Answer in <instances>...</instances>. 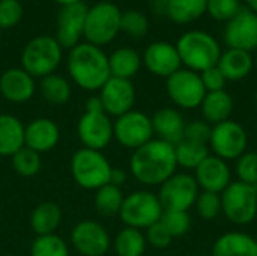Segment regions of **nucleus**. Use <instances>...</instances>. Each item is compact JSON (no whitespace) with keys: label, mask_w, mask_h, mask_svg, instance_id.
Wrapping results in <instances>:
<instances>
[{"label":"nucleus","mask_w":257,"mask_h":256,"mask_svg":"<svg viewBox=\"0 0 257 256\" xmlns=\"http://www.w3.org/2000/svg\"><path fill=\"white\" fill-rule=\"evenodd\" d=\"M217 66L223 72L226 80L239 81L251 72L254 66V59L248 51L229 48L221 53Z\"/></svg>","instance_id":"obj_24"},{"label":"nucleus","mask_w":257,"mask_h":256,"mask_svg":"<svg viewBox=\"0 0 257 256\" xmlns=\"http://www.w3.org/2000/svg\"><path fill=\"white\" fill-rule=\"evenodd\" d=\"M248 136L245 128L232 119L212 125L209 149L214 155L223 158L224 161L238 160L244 152H247Z\"/></svg>","instance_id":"obj_10"},{"label":"nucleus","mask_w":257,"mask_h":256,"mask_svg":"<svg viewBox=\"0 0 257 256\" xmlns=\"http://www.w3.org/2000/svg\"><path fill=\"white\" fill-rule=\"evenodd\" d=\"M126 181V174L122 169H113L111 170V177H110V184L120 187L123 183Z\"/></svg>","instance_id":"obj_45"},{"label":"nucleus","mask_w":257,"mask_h":256,"mask_svg":"<svg viewBox=\"0 0 257 256\" xmlns=\"http://www.w3.org/2000/svg\"><path fill=\"white\" fill-rule=\"evenodd\" d=\"M176 50L181 57V63L194 72H203L208 68L217 66L221 56V47L218 41L203 30H190L184 33Z\"/></svg>","instance_id":"obj_3"},{"label":"nucleus","mask_w":257,"mask_h":256,"mask_svg":"<svg viewBox=\"0 0 257 256\" xmlns=\"http://www.w3.org/2000/svg\"><path fill=\"white\" fill-rule=\"evenodd\" d=\"M241 11L239 0H208L206 12L217 21H229Z\"/></svg>","instance_id":"obj_40"},{"label":"nucleus","mask_w":257,"mask_h":256,"mask_svg":"<svg viewBox=\"0 0 257 256\" xmlns=\"http://www.w3.org/2000/svg\"><path fill=\"white\" fill-rule=\"evenodd\" d=\"M146 249V237L140 229L125 228L114 240V250L117 256H142Z\"/></svg>","instance_id":"obj_31"},{"label":"nucleus","mask_w":257,"mask_h":256,"mask_svg":"<svg viewBox=\"0 0 257 256\" xmlns=\"http://www.w3.org/2000/svg\"><path fill=\"white\" fill-rule=\"evenodd\" d=\"M71 170L75 183L80 187L87 190H98L102 186L110 184L113 167L99 151L83 148L74 154Z\"/></svg>","instance_id":"obj_7"},{"label":"nucleus","mask_w":257,"mask_h":256,"mask_svg":"<svg viewBox=\"0 0 257 256\" xmlns=\"http://www.w3.org/2000/svg\"><path fill=\"white\" fill-rule=\"evenodd\" d=\"M130 167L139 183L145 186H161L176 174L175 146L164 140L152 139L134 149Z\"/></svg>","instance_id":"obj_1"},{"label":"nucleus","mask_w":257,"mask_h":256,"mask_svg":"<svg viewBox=\"0 0 257 256\" xmlns=\"http://www.w3.org/2000/svg\"><path fill=\"white\" fill-rule=\"evenodd\" d=\"M59 137V127L47 118L35 119L24 128V146L36 152L53 149L57 145Z\"/></svg>","instance_id":"obj_22"},{"label":"nucleus","mask_w":257,"mask_h":256,"mask_svg":"<svg viewBox=\"0 0 257 256\" xmlns=\"http://www.w3.org/2000/svg\"><path fill=\"white\" fill-rule=\"evenodd\" d=\"M0 92L11 103H26L35 94V80L23 68H11L0 77Z\"/></svg>","instance_id":"obj_20"},{"label":"nucleus","mask_w":257,"mask_h":256,"mask_svg":"<svg viewBox=\"0 0 257 256\" xmlns=\"http://www.w3.org/2000/svg\"><path fill=\"white\" fill-rule=\"evenodd\" d=\"M99 91V101L107 115L119 118L133 110L136 103V89L131 80L110 77Z\"/></svg>","instance_id":"obj_16"},{"label":"nucleus","mask_w":257,"mask_h":256,"mask_svg":"<svg viewBox=\"0 0 257 256\" xmlns=\"http://www.w3.org/2000/svg\"><path fill=\"white\" fill-rule=\"evenodd\" d=\"M77 133L84 148L101 151L113 137V124L104 112L99 98L87 101V112L80 118Z\"/></svg>","instance_id":"obj_8"},{"label":"nucleus","mask_w":257,"mask_h":256,"mask_svg":"<svg viewBox=\"0 0 257 256\" xmlns=\"http://www.w3.org/2000/svg\"><path fill=\"white\" fill-rule=\"evenodd\" d=\"M173 237L169 232V229L160 222L154 223L146 229V243H149L155 249H166L170 246Z\"/></svg>","instance_id":"obj_43"},{"label":"nucleus","mask_w":257,"mask_h":256,"mask_svg":"<svg viewBox=\"0 0 257 256\" xmlns=\"http://www.w3.org/2000/svg\"><path fill=\"white\" fill-rule=\"evenodd\" d=\"M194 207L203 220H214L221 214V195L214 192H200Z\"/></svg>","instance_id":"obj_37"},{"label":"nucleus","mask_w":257,"mask_h":256,"mask_svg":"<svg viewBox=\"0 0 257 256\" xmlns=\"http://www.w3.org/2000/svg\"><path fill=\"white\" fill-rule=\"evenodd\" d=\"M68 71L72 80L86 91H96L111 77L108 56L96 45L83 42L71 48Z\"/></svg>","instance_id":"obj_2"},{"label":"nucleus","mask_w":257,"mask_h":256,"mask_svg":"<svg viewBox=\"0 0 257 256\" xmlns=\"http://www.w3.org/2000/svg\"><path fill=\"white\" fill-rule=\"evenodd\" d=\"M39 88H41V94L44 100L53 106L65 104L71 97V86L68 80L56 74H50L44 77L41 80Z\"/></svg>","instance_id":"obj_32"},{"label":"nucleus","mask_w":257,"mask_h":256,"mask_svg":"<svg viewBox=\"0 0 257 256\" xmlns=\"http://www.w3.org/2000/svg\"><path fill=\"white\" fill-rule=\"evenodd\" d=\"M202 83L206 89V92H217V91H224V86L227 83L226 77L223 72L218 69V66H212L200 72Z\"/></svg>","instance_id":"obj_44"},{"label":"nucleus","mask_w":257,"mask_h":256,"mask_svg":"<svg viewBox=\"0 0 257 256\" xmlns=\"http://www.w3.org/2000/svg\"><path fill=\"white\" fill-rule=\"evenodd\" d=\"M211 256H257L256 238L241 231H230L220 235Z\"/></svg>","instance_id":"obj_23"},{"label":"nucleus","mask_w":257,"mask_h":256,"mask_svg":"<svg viewBox=\"0 0 257 256\" xmlns=\"http://www.w3.org/2000/svg\"><path fill=\"white\" fill-rule=\"evenodd\" d=\"M196 256H208V255H196Z\"/></svg>","instance_id":"obj_52"},{"label":"nucleus","mask_w":257,"mask_h":256,"mask_svg":"<svg viewBox=\"0 0 257 256\" xmlns=\"http://www.w3.org/2000/svg\"><path fill=\"white\" fill-rule=\"evenodd\" d=\"M160 220L173 238L185 235L191 228V217L188 211H163Z\"/></svg>","instance_id":"obj_38"},{"label":"nucleus","mask_w":257,"mask_h":256,"mask_svg":"<svg viewBox=\"0 0 257 256\" xmlns=\"http://www.w3.org/2000/svg\"><path fill=\"white\" fill-rule=\"evenodd\" d=\"M224 42L229 48L253 51L257 50V14L241 9L224 29Z\"/></svg>","instance_id":"obj_15"},{"label":"nucleus","mask_w":257,"mask_h":256,"mask_svg":"<svg viewBox=\"0 0 257 256\" xmlns=\"http://www.w3.org/2000/svg\"><path fill=\"white\" fill-rule=\"evenodd\" d=\"M143 63L149 72L158 77H166V78H169L172 74L181 69V65H182L176 45L166 42V41H157L151 44L145 50Z\"/></svg>","instance_id":"obj_19"},{"label":"nucleus","mask_w":257,"mask_h":256,"mask_svg":"<svg viewBox=\"0 0 257 256\" xmlns=\"http://www.w3.org/2000/svg\"><path fill=\"white\" fill-rule=\"evenodd\" d=\"M123 199L125 198H123L120 187L113 186V184H105L96 192L95 207L102 216H114V214H119Z\"/></svg>","instance_id":"obj_33"},{"label":"nucleus","mask_w":257,"mask_h":256,"mask_svg":"<svg viewBox=\"0 0 257 256\" xmlns=\"http://www.w3.org/2000/svg\"><path fill=\"white\" fill-rule=\"evenodd\" d=\"M113 136L125 148L137 149L152 140V121L148 115L131 110L119 116L117 121L113 124Z\"/></svg>","instance_id":"obj_13"},{"label":"nucleus","mask_w":257,"mask_h":256,"mask_svg":"<svg viewBox=\"0 0 257 256\" xmlns=\"http://www.w3.org/2000/svg\"><path fill=\"white\" fill-rule=\"evenodd\" d=\"M152 3H154V8H155V11H158V12H163V14H166V12H167V5H169V0H152Z\"/></svg>","instance_id":"obj_46"},{"label":"nucleus","mask_w":257,"mask_h":256,"mask_svg":"<svg viewBox=\"0 0 257 256\" xmlns=\"http://www.w3.org/2000/svg\"><path fill=\"white\" fill-rule=\"evenodd\" d=\"M12 166L18 175L33 177L39 172V167H41L39 152H36L27 146H23L20 151H17L12 155Z\"/></svg>","instance_id":"obj_35"},{"label":"nucleus","mask_w":257,"mask_h":256,"mask_svg":"<svg viewBox=\"0 0 257 256\" xmlns=\"http://www.w3.org/2000/svg\"><path fill=\"white\" fill-rule=\"evenodd\" d=\"M151 121H152L154 134H157L160 140H164L173 146L181 140H184L187 122L176 109L172 107L160 109L155 112Z\"/></svg>","instance_id":"obj_21"},{"label":"nucleus","mask_w":257,"mask_h":256,"mask_svg":"<svg viewBox=\"0 0 257 256\" xmlns=\"http://www.w3.org/2000/svg\"><path fill=\"white\" fill-rule=\"evenodd\" d=\"M194 180L202 189V192H214V193H223L229 184L232 183V172L223 158L217 155L206 157L196 169H194Z\"/></svg>","instance_id":"obj_18"},{"label":"nucleus","mask_w":257,"mask_h":256,"mask_svg":"<svg viewBox=\"0 0 257 256\" xmlns=\"http://www.w3.org/2000/svg\"><path fill=\"white\" fill-rule=\"evenodd\" d=\"M211 131H212V125H209L206 121L194 119L191 122H187L185 133H184V139L185 140H190V142H196V143L209 145Z\"/></svg>","instance_id":"obj_42"},{"label":"nucleus","mask_w":257,"mask_h":256,"mask_svg":"<svg viewBox=\"0 0 257 256\" xmlns=\"http://www.w3.org/2000/svg\"><path fill=\"white\" fill-rule=\"evenodd\" d=\"M120 30L133 38H143L149 30V21L140 11H126L120 17Z\"/></svg>","instance_id":"obj_36"},{"label":"nucleus","mask_w":257,"mask_h":256,"mask_svg":"<svg viewBox=\"0 0 257 256\" xmlns=\"http://www.w3.org/2000/svg\"><path fill=\"white\" fill-rule=\"evenodd\" d=\"M54 2H57L59 5L65 6V5H72V3H78V2H83V0H54Z\"/></svg>","instance_id":"obj_48"},{"label":"nucleus","mask_w":257,"mask_h":256,"mask_svg":"<svg viewBox=\"0 0 257 256\" xmlns=\"http://www.w3.org/2000/svg\"><path fill=\"white\" fill-rule=\"evenodd\" d=\"M200 109L203 121H206L209 125H217L230 119V115L233 112V98L226 91L206 92Z\"/></svg>","instance_id":"obj_25"},{"label":"nucleus","mask_w":257,"mask_h":256,"mask_svg":"<svg viewBox=\"0 0 257 256\" xmlns=\"http://www.w3.org/2000/svg\"><path fill=\"white\" fill-rule=\"evenodd\" d=\"M238 181L257 186V152L247 151L236 160Z\"/></svg>","instance_id":"obj_39"},{"label":"nucleus","mask_w":257,"mask_h":256,"mask_svg":"<svg viewBox=\"0 0 257 256\" xmlns=\"http://www.w3.org/2000/svg\"><path fill=\"white\" fill-rule=\"evenodd\" d=\"M120 9L111 2H99L89 8L83 35L89 44L101 47L111 42L120 32Z\"/></svg>","instance_id":"obj_6"},{"label":"nucleus","mask_w":257,"mask_h":256,"mask_svg":"<svg viewBox=\"0 0 257 256\" xmlns=\"http://www.w3.org/2000/svg\"><path fill=\"white\" fill-rule=\"evenodd\" d=\"M175 155H176L178 166L194 170L206 157L211 155V149L209 145L196 143L184 139L175 145Z\"/></svg>","instance_id":"obj_30"},{"label":"nucleus","mask_w":257,"mask_h":256,"mask_svg":"<svg viewBox=\"0 0 257 256\" xmlns=\"http://www.w3.org/2000/svg\"><path fill=\"white\" fill-rule=\"evenodd\" d=\"M89 6L83 2L65 5L60 8L56 21V36L54 39L59 42L62 48H74L80 44V38L83 36L84 23L87 17Z\"/></svg>","instance_id":"obj_14"},{"label":"nucleus","mask_w":257,"mask_h":256,"mask_svg":"<svg viewBox=\"0 0 257 256\" xmlns=\"http://www.w3.org/2000/svg\"><path fill=\"white\" fill-rule=\"evenodd\" d=\"M24 146V127L12 115H0V155L12 157Z\"/></svg>","instance_id":"obj_26"},{"label":"nucleus","mask_w":257,"mask_h":256,"mask_svg":"<svg viewBox=\"0 0 257 256\" xmlns=\"http://www.w3.org/2000/svg\"><path fill=\"white\" fill-rule=\"evenodd\" d=\"M32 256H69L66 243L56 234L39 235L30 249Z\"/></svg>","instance_id":"obj_34"},{"label":"nucleus","mask_w":257,"mask_h":256,"mask_svg":"<svg viewBox=\"0 0 257 256\" xmlns=\"http://www.w3.org/2000/svg\"><path fill=\"white\" fill-rule=\"evenodd\" d=\"M108 65L111 77L131 80L142 66V57L134 48L122 47L108 56Z\"/></svg>","instance_id":"obj_27"},{"label":"nucleus","mask_w":257,"mask_h":256,"mask_svg":"<svg viewBox=\"0 0 257 256\" xmlns=\"http://www.w3.org/2000/svg\"><path fill=\"white\" fill-rule=\"evenodd\" d=\"M60 222H62V211L54 202L39 204L30 216L32 231L38 237L54 234V231L59 228Z\"/></svg>","instance_id":"obj_28"},{"label":"nucleus","mask_w":257,"mask_h":256,"mask_svg":"<svg viewBox=\"0 0 257 256\" xmlns=\"http://www.w3.org/2000/svg\"><path fill=\"white\" fill-rule=\"evenodd\" d=\"M99 2H110V0H99Z\"/></svg>","instance_id":"obj_51"},{"label":"nucleus","mask_w":257,"mask_h":256,"mask_svg":"<svg viewBox=\"0 0 257 256\" xmlns=\"http://www.w3.org/2000/svg\"><path fill=\"white\" fill-rule=\"evenodd\" d=\"M62 60V47L54 36H36L27 42L21 53V65L32 77H47L53 74Z\"/></svg>","instance_id":"obj_4"},{"label":"nucleus","mask_w":257,"mask_h":256,"mask_svg":"<svg viewBox=\"0 0 257 256\" xmlns=\"http://www.w3.org/2000/svg\"><path fill=\"white\" fill-rule=\"evenodd\" d=\"M256 243H257V240H256Z\"/></svg>","instance_id":"obj_53"},{"label":"nucleus","mask_w":257,"mask_h":256,"mask_svg":"<svg viewBox=\"0 0 257 256\" xmlns=\"http://www.w3.org/2000/svg\"><path fill=\"white\" fill-rule=\"evenodd\" d=\"M169 98L181 109H197L200 107L206 89L202 83L200 74L187 68L178 69L167 78L166 83Z\"/></svg>","instance_id":"obj_12"},{"label":"nucleus","mask_w":257,"mask_h":256,"mask_svg":"<svg viewBox=\"0 0 257 256\" xmlns=\"http://www.w3.org/2000/svg\"><path fill=\"white\" fill-rule=\"evenodd\" d=\"M71 240L77 252L83 256H102L110 247V237L104 226L92 220L80 222L74 228Z\"/></svg>","instance_id":"obj_17"},{"label":"nucleus","mask_w":257,"mask_h":256,"mask_svg":"<svg viewBox=\"0 0 257 256\" xmlns=\"http://www.w3.org/2000/svg\"><path fill=\"white\" fill-rule=\"evenodd\" d=\"M200 189L190 174H175L160 187L158 199L164 211H188L194 207Z\"/></svg>","instance_id":"obj_11"},{"label":"nucleus","mask_w":257,"mask_h":256,"mask_svg":"<svg viewBox=\"0 0 257 256\" xmlns=\"http://www.w3.org/2000/svg\"><path fill=\"white\" fill-rule=\"evenodd\" d=\"M206 5L208 0H169L166 15L178 24H187L203 15Z\"/></svg>","instance_id":"obj_29"},{"label":"nucleus","mask_w":257,"mask_h":256,"mask_svg":"<svg viewBox=\"0 0 257 256\" xmlns=\"http://www.w3.org/2000/svg\"><path fill=\"white\" fill-rule=\"evenodd\" d=\"M24 15V8L20 0H0V29L17 26Z\"/></svg>","instance_id":"obj_41"},{"label":"nucleus","mask_w":257,"mask_h":256,"mask_svg":"<svg viewBox=\"0 0 257 256\" xmlns=\"http://www.w3.org/2000/svg\"><path fill=\"white\" fill-rule=\"evenodd\" d=\"M163 211L158 195L148 190H139L123 199L119 214L128 228L148 229L154 223L160 222Z\"/></svg>","instance_id":"obj_9"},{"label":"nucleus","mask_w":257,"mask_h":256,"mask_svg":"<svg viewBox=\"0 0 257 256\" xmlns=\"http://www.w3.org/2000/svg\"><path fill=\"white\" fill-rule=\"evenodd\" d=\"M254 65H256V68H257V54H256V59H254Z\"/></svg>","instance_id":"obj_50"},{"label":"nucleus","mask_w":257,"mask_h":256,"mask_svg":"<svg viewBox=\"0 0 257 256\" xmlns=\"http://www.w3.org/2000/svg\"><path fill=\"white\" fill-rule=\"evenodd\" d=\"M221 213L236 226L253 223L257 217V186L232 181L221 193Z\"/></svg>","instance_id":"obj_5"},{"label":"nucleus","mask_w":257,"mask_h":256,"mask_svg":"<svg viewBox=\"0 0 257 256\" xmlns=\"http://www.w3.org/2000/svg\"><path fill=\"white\" fill-rule=\"evenodd\" d=\"M245 2H247L250 11H253L254 14H257V0H245Z\"/></svg>","instance_id":"obj_47"},{"label":"nucleus","mask_w":257,"mask_h":256,"mask_svg":"<svg viewBox=\"0 0 257 256\" xmlns=\"http://www.w3.org/2000/svg\"><path fill=\"white\" fill-rule=\"evenodd\" d=\"M254 107L257 109V91H256V94H254Z\"/></svg>","instance_id":"obj_49"}]
</instances>
